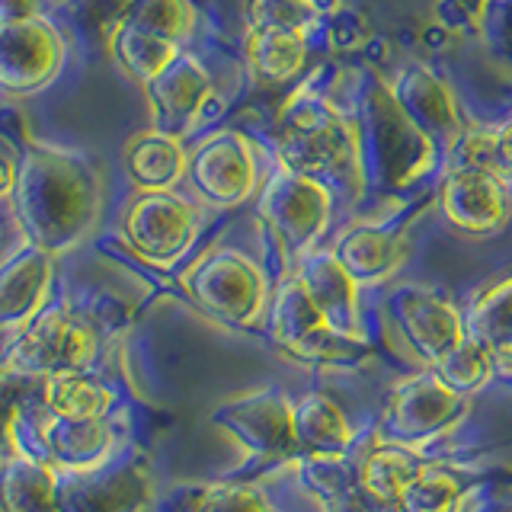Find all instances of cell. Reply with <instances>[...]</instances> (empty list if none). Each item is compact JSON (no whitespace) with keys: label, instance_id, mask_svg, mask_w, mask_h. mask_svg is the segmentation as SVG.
<instances>
[{"label":"cell","instance_id":"2e32d148","mask_svg":"<svg viewBox=\"0 0 512 512\" xmlns=\"http://www.w3.org/2000/svg\"><path fill=\"white\" fill-rule=\"evenodd\" d=\"M362 288L388 282L407 256V240L391 221H362L346 228L330 247Z\"/></svg>","mask_w":512,"mask_h":512},{"label":"cell","instance_id":"44dd1931","mask_svg":"<svg viewBox=\"0 0 512 512\" xmlns=\"http://www.w3.org/2000/svg\"><path fill=\"white\" fill-rule=\"evenodd\" d=\"M186 151L176 135L167 132H141L125 144V173L138 186V192L173 189L186 176Z\"/></svg>","mask_w":512,"mask_h":512},{"label":"cell","instance_id":"ffe728a7","mask_svg":"<svg viewBox=\"0 0 512 512\" xmlns=\"http://www.w3.org/2000/svg\"><path fill=\"white\" fill-rule=\"evenodd\" d=\"M474 500V471L426 458L407 480L397 512H464Z\"/></svg>","mask_w":512,"mask_h":512},{"label":"cell","instance_id":"d4e9b609","mask_svg":"<svg viewBox=\"0 0 512 512\" xmlns=\"http://www.w3.org/2000/svg\"><path fill=\"white\" fill-rule=\"evenodd\" d=\"M45 404L64 423H93L109 413L112 391L87 372H58L45 388Z\"/></svg>","mask_w":512,"mask_h":512},{"label":"cell","instance_id":"9a60e30c","mask_svg":"<svg viewBox=\"0 0 512 512\" xmlns=\"http://www.w3.org/2000/svg\"><path fill=\"white\" fill-rule=\"evenodd\" d=\"M285 157L288 170L311 176V180L333 176V180L349 183V192H359L356 144L349 141L346 128L330 116L304 122L292 135V144H285Z\"/></svg>","mask_w":512,"mask_h":512},{"label":"cell","instance_id":"f546056e","mask_svg":"<svg viewBox=\"0 0 512 512\" xmlns=\"http://www.w3.org/2000/svg\"><path fill=\"white\" fill-rule=\"evenodd\" d=\"M42 0H0V23L36 20Z\"/></svg>","mask_w":512,"mask_h":512},{"label":"cell","instance_id":"7402d4cb","mask_svg":"<svg viewBox=\"0 0 512 512\" xmlns=\"http://www.w3.org/2000/svg\"><path fill=\"white\" fill-rule=\"evenodd\" d=\"M464 317H468V333L490 352L496 378L512 381V279L480 295Z\"/></svg>","mask_w":512,"mask_h":512},{"label":"cell","instance_id":"7c38bea8","mask_svg":"<svg viewBox=\"0 0 512 512\" xmlns=\"http://www.w3.org/2000/svg\"><path fill=\"white\" fill-rule=\"evenodd\" d=\"M292 426L298 458H324L340 461L356 455L365 432L352 423V416L333 394L308 388L292 394Z\"/></svg>","mask_w":512,"mask_h":512},{"label":"cell","instance_id":"1f68e13d","mask_svg":"<svg viewBox=\"0 0 512 512\" xmlns=\"http://www.w3.org/2000/svg\"><path fill=\"white\" fill-rule=\"evenodd\" d=\"M381 512H397V509H381Z\"/></svg>","mask_w":512,"mask_h":512},{"label":"cell","instance_id":"484cf974","mask_svg":"<svg viewBox=\"0 0 512 512\" xmlns=\"http://www.w3.org/2000/svg\"><path fill=\"white\" fill-rule=\"evenodd\" d=\"M106 42H109V55L116 58L119 68L128 77L141 80V84H151V80L164 71L176 55H180L176 52V42H167L160 36H151V32L132 29L125 23L112 26Z\"/></svg>","mask_w":512,"mask_h":512},{"label":"cell","instance_id":"4dcf8cb0","mask_svg":"<svg viewBox=\"0 0 512 512\" xmlns=\"http://www.w3.org/2000/svg\"><path fill=\"white\" fill-rule=\"evenodd\" d=\"M13 186H16V167L0 154V196H10Z\"/></svg>","mask_w":512,"mask_h":512},{"label":"cell","instance_id":"603a6c76","mask_svg":"<svg viewBox=\"0 0 512 512\" xmlns=\"http://www.w3.org/2000/svg\"><path fill=\"white\" fill-rule=\"evenodd\" d=\"M180 512H288V506L272 480L240 477L186 490Z\"/></svg>","mask_w":512,"mask_h":512},{"label":"cell","instance_id":"3957f363","mask_svg":"<svg viewBox=\"0 0 512 512\" xmlns=\"http://www.w3.org/2000/svg\"><path fill=\"white\" fill-rule=\"evenodd\" d=\"M471 400L474 397L448 388L432 368H416L384 397L372 436L381 442L416 448V452H429L432 445L468 420Z\"/></svg>","mask_w":512,"mask_h":512},{"label":"cell","instance_id":"52a82bcc","mask_svg":"<svg viewBox=\"0 0 512 512\" xmlns=\"http://www.w3.org/2000/svg\"><path fill=\"white\" fill-rule=\"evenodd\" d=\"M212 420L234 436L260 464H292L298 461L295 426H292V394L282 388H260L224 400Z\"/></svg>","mask_w":512,"mask_h":512},{"label":"cell","instance_id":"cb8c5ba5","mask_svg":"<svg viewBox=\"0 0 512 512\" xmlns=\"http://www.w3.org/2000/svg\"><path fill=\"white\" fill-rule=\"evenodd\" d=\"M308 55V32L292 26H253L250 64L269 84H282L292 77Z\"/></svg>","mask_w":512,"mask_h":512},{"label":"cell","instance_id":"7a4b0ae2","mask_svg":"<svg viewBox=\"0 0 512 512\" xmlns=\"http://www.w3.org/2000/svg\"><path fill=\"white\" fill-rule=\"evenodd\" d=\"M266 333L288 359L308 368H356L372 349L330 327V320L317 311L295 269H285L272 288Z\"/></svg>","mask_w":512,"mask_h":512},{"label":"cell","instance_id":"ac0fdd59","mask_svg":"<svg viewBox=\"0 0 512 512\" xmlns=\"http://www.w3.org/2000/svg\"><path fill=\"white\" fill-rule=\"evenodd\" d=\"M144 90L154 106L157 132L180 135L208 96V77L192 55H176Z\"/></svg>","mask_w":512,"mask_h":512},{"label":"cell","instance_id":"d6a6232c","mask_svg":"<svg viewBox=\"0 0 512 512\" xmlns=\"http://www.w3.org/2000/svg\"><path fill=\"white\" fill-rule=\"evenodd\" d=\"M509 512H512V509H509Z\"/></svg>","mask_w":512,"mask_h":512},{"label":"cell","instance_id":"5bb4252c","mask_svg":"<svg viewBox=\"0 0 512 512\" xmlns=\"http://www.w3.org/2000/svg\"><path fill=\"white\" fill-rule=\"evenodd\" d=\"M96 356V333L84 320L71 317L64 308L45 311L39 320H32L29 333H23L16 346V359L23 368L58 365V372H84Z\"/></svg>","mask_w":512,"mask_h":512},{"label":"cell","instance_id":"277c9868","mask_svg":"<svg viewBox=\"0 0 512 512\" xmlns=\"http://www.w3.org/2000/svg\"><path fill=\"white\" fill-rule=\"evenodd\" d=\"M183 288L199 308L228 327L253 330L266 327L272 288L266 269L244 250L218 247L192 263L183 276Z\"/></svg>","mask_w":512,"mask_h":512},{"label":"cell","instance_id":"83f0119b","mask_svg":"<svg viewBox=\"0 0 512 512\" xmlns=\"http://www.w3.org/2000/svg\"><path fill=\"white\" fill-rule=\"evenodd\" d=\"M119 23L151 32V36H160L167 42H176L189 36L192 10L186 0H132V7H128V13Z\"/></svg>","mask_w":512,"mask_h":512},{"label":"cell","instance_id":"5b68a950","mask_svg":"<svg viewBox=\"0 0 512 512\" xmlns=\"http://www.w3.org/2000/svg\"><path fill=\"white\" fill-rule=\"evenodd\" d=\"M260 215L285 253V269H292L298 260L314 253L320 237L327 234L333 196L320 180H311V176L295 170H282L263 189Z\"/></svg>","mask_w":512,"mask_h":512},{"label":"cell","instance_id":"d6986e66","mask_svg":"<svg viewBox=\"0 0 512 512\" xmlns=\"http://www.w3.org/2000/svg\"><path fill=\"white\" fill-rule=\"evenodd\" d=\"M52 279L48 250L29 244L20 247L0 266V327H23L45 301V288Z\"/></svg>","mask_w":512,"mask_h":512},{"label":"cell","instance_id":"f1b7e54d","mask_svg":"<svg viewBox=\"0 0 512 512\" xmlns=\"http://www.w3.org/2000/svg\"><path fill=\"white\" fill-rule=\"evenodd\" d=\"M487 167L496 173H512V122L506 128H500L496 135H490Z\"/></svg>","mask_w":512,"mask_h":512},{"label":"cell","instance_id":"9c48e42d","mask_svg":"<svg viewBox=\"0 0 512 512\" xmlns=\"http://www.w3.org/2000/svg\"><path fill=\"white\" fill-rule=\"evenodd\" d=\"M186 180L205 205L231 208L244 202L256 189V160L250 144L237 132L205 138L186 160Z\"/></svg>","mask_w":512,"mask_h":512},{"label":"cell","instance_id":"30bf717a","mask_svg":"<svg viewBox=\"0 0 512 512\" xmlns=\"http://www.w3.org/2000/svg\"><path fill=\"white\" fill-rule=\"evenodd\" d=\"M64 42L55 26L42 20L0 23V90L36 93L61 68Z\"/></svg>","mask_w":512,"mask_h":512},{"label":"cell","instance_id":"4fadbf2b","mask_svg":"<svg viewBox=\"0 0 512 512\" xmlns=\"http://www.w3.org/2000/svg\"><path fill=\"white\" fill-rule=\"evenodd\" d=\"M292 269L298 272V279L308 288L317 311L330 320V327L336 333L349 336V340L368 343L365 314H362V285L343 269V263L336 260L333 250L317 247L314 253L304 256V260H298Z\"/></svg>","mask_w":512,"mask_h":512},{"label":"cell","instance_id":"8fae6325","mask_svg":"<svg viewBox=\"0 0 512 512\" xmlns=\"http://www.w3.org/2000/svg\"><path fill=\"white\" fill-rule=\"evenodd\" d=\"M439 205L448 224L471 237L496 234L512 212L503 176L477 164H464L452 170V176L442 183Z\"/></svg>","mask_w":512,"mask_h":512},{"label":"cell","instance_id":"4316f807","mask_svg":"<svg viewBox=\"0 0 512 512\" xmlns=\"http://www.w3.org/2000/svg\"><path fill=\"white\" fill-rule=\"evenodd\" d=\"M432 372H436L448 388H455L458 394L474 397L496 378V365L490 359V352L480 346L474 336H468V340H464L439 368H432Z\"/></svg>","mask_w":512,"mask_h":512},{"label":"cell","instance_id":"6da1fadb","mask_svg":"<svg viewBox=\"0 0 512 512\" xmlns=\"http://www.w3.org/2000/svg\"><path fill=\"white\" fill-rule=\"evenodd\" d=\"M13 205L36 247L61 253L90 231L100 212V186L84 157L48 144H29L16 167Z\"/></svg>","mask_w":512,"mask_h":512},{"label":"cell","instance_id":"ba28073f","mask_svg":"<svg viewBox=\"0 0 512 512\" xmlns=\"http://www.w3.org/2000/svg\"><path fill=\"white\" fill-rule=\"evenodd\" d=\"M199 231V215L173 189L138 192V199L125 208L122 237L144 263L170 266L189 250Z\"/></svg>","mask_w":512,"mask_h":512},{"label":"cell","instance_id":"8992f818","mask_svg":"<svg viewBox=\"0 0 512 512\" xmlns=\"http://www.w3.org/2000/svg\"><path fill=\"white\" fill-rule=\"evenodd\" d=\"M388 317L420 368H439L471 336L458 304L420 285L394 288L388 295Z\"/></svg>","mask_w":512,"mask_h":512},{"label":"cell","instance_id":"e0dca14e","mask_svg":"<svg viewBox=\"0 0 512 512\" xmlns=\"http://www.w3.org/2000/svg\"><path fill=\"white\" fill-rule=\"evenodd\" d=\"M426 452H416L407 445L381 442L372 432H365V439L356 448V480L359 490L368 503L378 512L394 509L400 493H404L407 480L416 474V468L426 461Z\"/></svg>","mask_w":512,"mask_h":512}]
</instances>
